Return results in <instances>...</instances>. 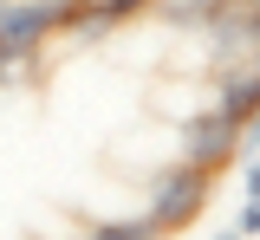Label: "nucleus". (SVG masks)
<instances>
[{"label": "nucleus", "mask_w": 260, "mask_h": 240, "mask_svg": "<svg viewBox=\"0 0 260 240\" xmlns=\"http://www.w3.org/2000/svg\"><path fill=\"white\" fill-rule=\"evenodd\" d=\"M208 195H215V175H208V169H195V163H169V169L150 182L143 214H150V227L169 240V234H182L195 214L208 208Z\"/></svg>", "instance_id": "obj_1"}, {"label": "nucleus", "mask_w": 260, "mask_h": 240, "mask_svg": "<svg viewBox=\"0 0 260 240\" xmlns=\"http://www.w3.org/2000/svg\"><path fill=\"white\" fill-rule=\"evenodd\" d=\"M182 163H195V169H228V163H241V130L228 124L215 104H202V110H189L182 117Z\"/></svg>", "instance_id": "obj_2"}, {"label": "nucleus", "mask_w": 260, "mask_h": 240, "mask_svg": "<svg viewBox=\"0 0 260 240\" xmlns=\"http://www.w3.org/2000/svg\"><path fill=\"white\" fill-rule=\"evenodd\" d=\"M215 110H221L234 130H247V124L260 117V71L254 65H234V71L221 65L215 71Z\"/></svg>", "instance_id": "obj_3"}, {"label": "nucleus", "mask_w": 260, "mask_h": 240, "mask_svg": "<svg viewBox=\"0 0 260 240\" xmlns=\"http://www.w3.org/2000/svg\"><path fill=\"white\" fill-rule=\"evenodd\" d=\"M228 7H234V0H150V13H162V20L182 26V33H208Z\"/></svg>", "instance_id": "obj_4"}, {"label": "nucleus", "mask_w": 260, "mask_h": 240, "mask_svg": "<svg viewBox=\"0 0 260 240\" xmlns=\"http://www.w3.org/2000/svg\"><path fill=\"white\" fill-rule=\"evenodd\" d=\"M85 240H162V234L150 227V214H130V221H98Z\"/></svg>", "instance_id": "obj_5"}, {"label": "nucleus", "mask_w": 260, "mask_h": 240, "mask_svg": "<svg viewBox=\"0 0 260 240\" xmlns=\"http://www.w3.org/2000/svg\"><path fill=\"white\" fill-rule=\"evenodd\" d=\"M78 13H104L111 26H124V20H137V13H150V0H72Z\"/></svg>", "instance_id": "obj_6"}, {"label": "nucleus", "mask_w": 260, "mask_h": 240, "mask_svg": "<svg viewBox=\"0 0 260 240\" xmlns=\"http://www.w3.org/2000/svg\"><path fill=\"white\" fill-rule=\"evenodd\" d=\"M241 195H247V202H260V149H247V156H241Z\"/></svg>", "instance_id": "obj_7"}, {"label": "nucleus", "mask_w": 260, "mask_h": 240, "mask_svg": "<svg viewBox=\"0 0 260 240\" xmlns=\"http://www.w3.org/2000/svg\"><path fill=\"white\" fill-rule=\"evenodd\" d=\"M234 227H241L247 240H260V202H247V208H241V221H234Z\"/></svg>", "instance_id": "obj_8"}, {"label": "nucleus", "mask_w": 260, "mask_h": 240, "mask_svg": "<svg viewBox=\"0 0 260 240\" xmlns=\"http://www.w3.org/2000/svg\"><path fill=\"white\" fill-rule=\"evenodd\" d=\"M241 143H247V149H260V117L247 124V130H241ZM247 149H241V156H247Z\"/></svg>", "instance_id": "obj_9"}, {"label": "nucleus", "mask_w": 260, "mask_h": 240, "mask_svg": "<svg viewBox=\"0 0 260 240\" xmlns=\"http://www.w3.org/2000/svg\"><path fill=\"white\" fill-rule=\"evenodd\" d=\"M215 240H247V234H241V227H221V234H215Z\"/></svg>", "instance_id": "obj_10"}, {"label": "nucleus", "mask_w": 260, "mask_h": 240, "mask_svg": "<svg viewBox=\"0 0 260 240\" xmlns=\"http://www.w3.org/2000/svg\"><path fill=\"white\" fill-rule=\"evenodd\" d=\"M0 13H7V0H0Z\"/></svg>", "instance_id": "obj_11"}]
</instances>
